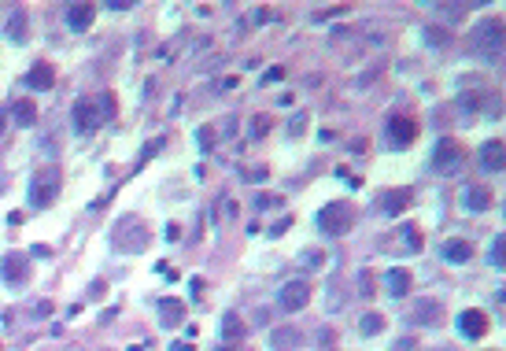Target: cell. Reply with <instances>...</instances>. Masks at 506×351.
Returning <instances> with one entry per match:
<instances>
[{"label": "cell", "instance_id": "cell-37", "mask_svg": "<svg viewBox=\"0 0 506 351\" xmlns=\"http://www.w3.org/2000/svg\"><path fill=\"white\" fill-rule=\"evenodd\" d=\"M252 130H255V133H266V130H270V122H266V119H255V122H252Z\"/></svg>", "mask_w": 506, "mask_h": 351}, {"label": "cell", "instance_id": "cell-40", "mask_svg": "<svg viewBox=\"0 0 506 351\" xmlns=\"http://www.w3.org/2000/svg\"><path fill=\"white\" fill-rule=\"evenodd\" d=\"M170 351H192V344H170Z\"/></svg>", "mask_w": 506, "mask_h": 351}, {"label": "cell", "instance_id": "cell-19", "mask_svg": "<svg viewBox=\"0 0 506 351\" xmlns=\"http://www.w3.org/2000/svg\"><path fill=\"white\" fill-rule=\"evenodd\" d=\"M440 255H444L447 263L462 266V263H469V259H473V244H469V241H459V237H454V241H444V244H440Z\"/></svg>", "mask_w": 506, "mask_h": 351}, {"label": "cell", "instance_id": "cell-5", "mask_svg": "<svg viewBox=\"0 0 506 351\" xmlns=\"http://www.w3.org/2000/svg\"><path fill=\"white\" fill-rule=\"evenodd\" d=\"M318 230L325 233V237H340V233H348L351 230V222H355V211H351V203H344V200H329L318 211Z\"/></svg>", "mask_w": 506, "mask_h": 351}, {"label": "cell", "instance_id": "cell-42", "mask_svg": "<svg viewBox=\"0 0 506 351\" xmlns=\"http://www.w3.org/2000/svg\"><path fill=\"white\" fill-rule=\"evenodd\" d=\"M215 351H233V344H225V347H215Z\"/></svg>", "mask_w": 506, "mask_h": 351}, {"label": "cell", "instance_id": "cell-1", "mask_svg": "<svg viewBox=\"0 0 506 351\" xmlns=\"http://www.w3.org/2000/svg\"><path fill=\"white\" fill-rule=\"evenodd\" d=\"M107 119H115V97H111V93L81 97V100L74 104V130H78V133H96Z\"/></svg>", "mask_w": 506, "mask_h": 351}, {"label": "cell", "instance_id": "cell-2", "mask_svg": "<svg viewBox=\"0 0 506 351\" xmlns=\"http://www.w3.org/2000/svg\"><path fill=\"white\" fill-rule=\"evenodd\" d=\"M148 241H152V233H148V226H144V218H137V215H122L115 222V230H111V248L122 251V255L144 251Z\"/></svg>", "mask_w": 506, "mask_h": 351}, {"label": "cell", "instance_id": "cell-41", "mask_svg": "<svg viewBox=\"0 0 506 351\" xmlns=\"http://www.w3.org/2000/svg\"><path fill=\"white\" fill-rule=\"evenodd\" d=\"M4 126H8V111H0V133H4Z\"/></svg>", "mask_w": 506, "mask_h": 351}, {"label": "cell", "instance_id": "cell-35", "mask_svg": "<svg viewBox=\"0 0 506 351\" xmlns=\"http://www.w3.org/2000/svg\"><path fill=\"white\" fill-rule=\"evenodd\" d=\"M318 263H322V251H318V255H314V251L303 255V266H318Z\"/></svg>", "mask_w": 506, "mask_h": 351}, {"label": "cell", "instance_id": "cell-20", "mask_svg": "<svg viewBox=\"0 0 506 351\" xmlns=\"http://www.w3.org/2000/svg\"><path fill=\"white\" fill-rule=\"evenodd\" d=\"M4 34H8V41H15V44H23V41L30 37V19H26V11H23V8H15V11L8 15Z\"/></svg>", "mask_w": 506, "mask_h": 351}, {"label": "cell", "instance_id": "cell-11", "mask_svg": "<svg viewBox=\"0 0 506 351\" xmlns=\"http://www.w3.org/2000/svg\"><path fill=\"white\" fill-rule=\"evenodd\" d=\"M459 333H462L466 340H481L484 333H488V314L477 311V307L462 311V314H459Z\"/></svg>", "mask_w": 506, "mask_h": 351}, {"label": "cell", "instance_id": "cell-32", "mask_svg": "<svg viewBox=\"0 0 506 351\" xmlns=\"http://www.w3.org/2000/svg\"><path fill=\"white\" fill-rule=\"evenodd\" d=\"M244 182H266V170H263V167H259V170H248V174H244Z\"/></svg>", "mask_w": 506, "mask_h": 351}, {"label": "cell", "instance_id": "cell-13", "mask_svg": "<svg viewBox=\"0 0 506 351\" xmlns=\"http://www.w3.org/2000/svg\"><path fill=\"white\" fill-rule=\"evenodd\" d=\"M26 85L30 89H34V93H48V89H52L56 85V71H52V63H34V67H30L26 71Z\"/></svg>", "mask_w": 506, "mask_h": 351}, {"label": "cell", "instance_id": "cell-27", "mask_svg": "<svg viewBox=\"0 0 506 351\" xmlns=\"http://www.w3.org/2000/svg\"><path fill=\"white\" fill-rule=\"evenodd\" d=\"M196 145H200L204 152H211L215 148V130H211V126H200V130H196Z\"/></svg>", "mask_w": 506, "mask_h": 351}, {"label": "cell", "instance_id": "cell-16", "mask_svg": "<svg viewBox=\"0 0 506 351\" xmlns=\"http://www.w3.org/2000/svg\"><path fill=\"white\" fill-rule=\"evenodd\" d=\"M384 285H388V296L403 299L406 292L414 289V278H411V270H403V266H392L388 274H384Z\"/></svg>", "mask_w": 506, "mask_h": 351}, {"label": "cell", "instance_id": "cell-9", "mask_svg": "<svg viewBox=\"0 0 506 351\" xmlns=\"http://www.w3.org/2000/svg\"><path fill=\"white\" fill-rule=\"evenodd\" d=\"M277 299H281L285 311H303L307 303H311V285H307L303 278L285 281V285H281V296H277Z\"/></svg>", "mask_w": 506, "mask_h": 351}, {"label": "cell", "instance_id": "cell-38", "mask_svg": "<svg viewBox=\"0 0 506 351\" xmlns=\"http://www.w3.org/2000/svg\"><path fill=\"white\" fill-rule=\"evenodd\" d=\"M177 237H182V230H177L174 222H170V226H167V241H177Z\"/></svg>", "mask_w": 506, "mask_h": 351}, {"label": "cell", "instance_id": "cell-39", "mask_svg": "<svg viewBox=\"0 0 506 351\" xmlns=\"http://www.w3.org/2000/svg\"><path fill=\"white\" fill-rule=\"evenodd\" d=\"M396 351H414V340H399V344H396Z\"/></svg>", "mask_w": 506, "mask_h": 351}, {"label": "cell", "instance_id": "cell-3", "mask_svg": "<svg viewBox=\"0 0 506 351\" xmlns=\"http://www.w3.org/2000/svg\"><path fill=\"white\" fill-rule=\"evenodd\" d=\"M63 193V174L59 167H41L34 178H30V203L34 207H52Z\"/></svg>", "mask_w": 506, "mask_h": 351}, {"label": "cell", "instance_id": "cell-22", "mask_svg": "<svg viewBox=\"0 0 506 351\" xmlns=\"http://www.w3.org/2000/svg\"><path fill=\"white\" fill-rule=\"evenodd\" d=\"M396 244H399L403 251L418 255V251H421V244H425V241H421V230L414 226V222H406V226H399V230H396Z\"/></svg>", "mask_w": 506, "mask_h": 351}, {"label": "cell", "instance_id": "cell-30", "mask_svg": "<svg viewBox=\"0 0 506 351\" xmlns=\"http://www.w3.org/2000/svg\"><path fill=\"white\" fill-rule=\"evenodd\" d=\"M285 78V67H270L266 74H263V82H281Z\"/></svg>", "mask_w": 506, "mask_h": 351}, {"label": "cell", "instance_id": "cell-23", "mask_svg": "<svg viewBox=\"0 0 506 351\" xmlns=\"http://www.w3.org/2000/svg\"><path fill=\"white\" fill-rule=\"evenodd\" d=\"M11 119H15V126H23V130L37 126V104L34 100H15L11 104Z\"/></svg>", "mask_w": 506, "mask_h": 351}, {"label": "cell", "instance_id": "cell-4", "mask_svg": "<svg viewBox=\"0 0 506 351\" xmlns=\"http://www.w3.org/2000/svg\"><path fill=\"white\" fill-rule=\"evenodd\" d=\"M473 49H477L481 59L495 63L502 56V23L499 19H484L473 26Z\"/></svg>", "mask_w": 506, "mask_h": 351}, {"label": "cell", "instance_id": "cell-18", "mask_svg": "<svg viewBox=\"0 0 506 351\" xmlns=\"http://www.w3.org/2000/svg\"><path fill=\"white\" fill-rule=\"evenodd\" d=\"M93 19H96V8L93 4H71L67 8V26L74 30V34H86V30L93 26Z\"/></svg>", "mask_w": 506, "mask_h": 351}, {"label": "cell", "instance_id": "cell-17", "mask_svg": "<svg viewBox=\"0 0 506 351\" xmlns=\"http://www.w3.org/2000/svg\"><path fill=\"white\" fill-rule=\"evenodd\" d=\"M303 344V333L296 326H281L270 333V351H296Z\"/></svg>", "mask_w": 506, "mask_h": 351}, {"label": "cell", "instance_id": "cell-24", "mask_svg": "<svg viewBox=\"0 0 506 351\" xmlns=\"http://www.w3.org/2000/svg\"><path fill=\"white\" fill-rule=\"evenodd\" d=\"M384 314L381 311H370V314H363V322H358V333L363 337H377V333H384Z\"/></svg>", "mask_w": 506, "mask_h": 351}, {"label": "cell", "instance_id": "cell-31", "mask_svg": "<svg viewBox=\"0 0 506 351\" xmlns=\"http://www.w3.org/2000/svg\"><path fill=\"white\" fill-rule=\"evenodd\" d=\"M288 226H292V215H288V218H281V222H277V226L270 230V237H281V233H285Z\"/></svg>", "mask_w": 506, "mask_h": 351}, {"label": "cell", "instance_id": "cell-15", "mask_svg": "<svg viewBox=\"0 0 506 351\" xmlns=\"http://www.w3.org/2000/svg\"><path fill=\"white\" fill-rule=\"evenodd\" d=\"M414 322L418 326H440L444 322V303L440 299H418L414 303Z\"/></svg>", "mask_w": 506, "mask_h": 351}, {"label": "cell", "instance_id": "cell-10", "mask_svg": "<svg viewBox=\"0 0 506 351\" xmlns=\"http://www.w3.org/2000/svg\"><path fill=\"white\" fill-rule=\"evenodd\" d=\"M414 203V189H384L381 193V215H388V218H396V215H403L406 207Z\"/></svg>", "mask_w": 506, "mask_h": 351}, {"label": "cell", "instance_id": "cell-6", "mask_svg": "<svg viewBox=\"0 0 506 351\" xmlns=\"http://www.w3.org/2000/svg\"><path fill=\"white\" fill-rule=\"evenodd\" d=\"M466 163V148L459 145L454 137H444V141H436V148H433V167L436 174H444V178H451V174H459Z\"/></svg>", "mask_w": 506, "mask_h": 351}, {"label": "cell", "instance_id": "cell-21", "mask_svg": "<svg viewBox=\"0 0 506 351\" xmlns=\"http://www.w3.org/2000/svg\"><path fill=\"white\" fill-rule=\"evenodd\" d=\"M159 322L174 329V326H182L185 322V303L182 299H159Z\"/></svg>", "mask_w": 506, "mask_h": 351}, {"label": "cell", "instance_id": "cell-12", "mask_svg": "<svg viewBox=\"0 0 506 351\" xmlns=\"http://www.w3.org/2000/svg\"><path fill=\"white\" fill-rule=\"evenodd\" d=\"M481 167H484V174H502V167H506V145H502L499 137L481 145Z\"/></svg>", "mask_w": 506, "mask_h": 351}, {"label": "cell", "instance_id": "cell-34", "mask_svg": "<svg viewBox=\"0 0 506 351\" xmlns=\"http://www.w3.org/2000/svg\"><path fill=\"white\" fill-rule=\"evenodd\" d=\"M307 130V115H296L292 119V133H303Z\"/></svg>", "mask_w": 506, "mask_h": 351}, {"label": "cell", "instance_id": "cell-7", "mask_svg": "<svg viewBox=\"0 0 506 351\" xmlns=\"http://www.w3.org/2000/svg\"><path fill=\"white\" fill-rule=\"evenodd\" d=\"M414 137H418V122H414L411 115H388V122H384V141H388V148L403 152V148L414 145Z\"/></svg>", "mask_w": 506, "mask_h": 351}, {"label": "cell", "instance_id": "cell-33", "mask_svg": "<svg viewBox=\"0 0 506 351\" xmlns=\"http://www.w3.org/2000/svg\"><path fill=\"white\" fill-rule=\"evenodd\" d=\"M104 296V281H93L89 285V299H100Z\"/></svg>", "mask_w": 506, "mask_h": 351}, {"label": "cell", "instance_id": "cell-14", "mask_svg": "<svg viewBox=\"0 0 506 351\" xmlns=\"http://www.w3.org/2000/svg\"><path fill=\"white\" fill-rule=\"evenodd\" d=\"M495 200H492V193H488L484 185H466L462 189V207L466 211H473V215H481V211H488Z\"/></svg>", "mask_w": 506, "mask_h": 351}, {"label": "cell", "instance_id": "cell-29", "mask_svg": "<svg viewBox=\"0 0 506 351\" xmlns=\"http://www.w3.org/2000/svg\"><path fill=\"white\" fill-rule=\"evenodd\" d=\"M277 203H281V200H277V196H255V211H266V207H277Z\"/></svg>", "mask_w": 506, "mask_h": 351}, {"label": "cell", "instance_id": "cell-28", "mask_svg": "<svg viewBox=\"0 0 506 351\" xmlns=\"http://www.w3.org/2000/svg\"><path fill=\"white\" fill-rule=\"evenodd\" d=\"M358 289H363V292H358V296H373V274H370V270H363V278H358Z\"/></svg>", "mask_w": 506, "mask_h": 351}, {"label": "cell", "instance_id": "cell-26", "mask_svg": "<svg viewBox=\"0 0 506 351\" xmlns=\"http://www.w3.org/2000/svg\"><path fill=\"white\" fill-rule=\"evenodd\" d=\"M502 248H506V237H502V233H495L492 248H488V263H492L495 270H502V266H506V263H502Z\"/></svg>", "mask_w": 506, "mask_h": 351}, {"label": "cell", "instance_id": "cell-25", "mask_svg": "<svg viewBox=\"0 0 506 351\" xmlns=\"http://www.w3.org/2000/svg\"><path fill=\"white\" fill-rule=\"evenodd\" d=\"M222 337H225V340H230V344L244 337V322H240V318H237L233 311H230V314H225V318H222Z\"/></svg>", "mask_w": 506, "mask_h": 351}, {"label": "cell", "instance_id": "cell-36", "mask_svg": "<svg viewBox=\"0 0 506 351\" xmlns=\"http://www.w3.org/2000/svg\"><path fill=\"white\" fill-rule=\"evenodd\" d=\"M429 41H436V44H447V34H444V30H429Z\"/></svg>", "mask_w": 506, "mask_h": 351}, {"label": "cell", "instance_id": "cell-8", "mask_svg": "<svg viewBox=\"0 0 506 351\" xmlns=\"http://www.w3.org/2000/svg\"><path fill=\"white\" fill-rule=\"evenodd\" d=\"M30 274H34V270H30V259L23 251H8L4 259H0V278H4L8 285H26Z\"/></svg>", "mask_w": 506, "mask_h": 351}]
</instances>
